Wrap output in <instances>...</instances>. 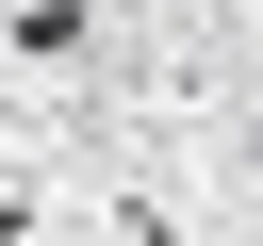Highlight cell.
Wrapping results in <instances>:
<instances>
[{
  "mask_svg": "<svg viewBox=\"0 0 263 246\" xmlns=\"http://www.w3.org/2000/svg\"><path fill=\"white\" fill-rule=\"evenodd\" d=\"M16 230H33V213H16V180H0V246H16Z\"/></svg>",
  "mask_w": 263,
  "mask_h": 246,
  "instance_id": "cell-1",
  "label": "cell"
}]
</instances>
